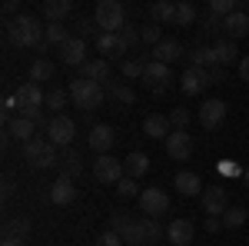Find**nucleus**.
I'll return each mask as SVG.
<instances>
[{
    "instance_id": "obj_6",
    "label": "nucleus",
    "mask_w": 249,
    "mask_h": 246,
    "mask_svg": "<svg viewBox=\"0 0 249 246\" xmlns=\"http://www.w3.org/2000/svg\"><path fill=\"white\" fill-rule=\"evenodd\" d=\"M163 233H166V229L160 227L156 220L143 216V220H133V223H130V229L123 233V243L126 246H150V243H156Z\"/></svg>"
},
{
    "instance_id": "obj_53",
    "label": "nucleus",
    "mask_w": 249,
    "mask_h": 246,
    "mask_svg": "<svg viewBox=\"0 0 249 246\" xmlns=\"http://www.w3.org/2000/svg\"><path fill=\"white\" fill-rule=\"evenodd\" d=\"M10 193H14V180L7 176V180H3V196H10Z\"/></svg>"
},
{
    "instance_id": "obj_54",
    "label": "nucleus",
    "mask_w": 249,
    "mask_h": 246,
    "mask_svg": "<svg viewBox=\"0 0 249 246\" xmlns=\"http://www.w3.org/2000/svg\"><path fill=\"white\" fill-rule=\"evenodd\" d=\"M0 246H23V243H14V240H3Z\"/></svg>"
},
{
    "instance_id": "obj_42",
    "label": "nucleus",
    "mask_w": 249,
    "mask_h": 246,
    "mask_svg": "<svg viewBox=\"0 0 249 246\" xmlns=\"http://www.w3.org/2000/svg\"><path fill=\"white\" fill-rule=\"evenodd\" d=\"M116 193H120V196H123V200H140V193H143V189H136V180H130V176H123V180H120V183H116Z\"/></svg>"
},
{
    "instance_id": "obj_52",
    "label": "nucleus",
    "mask_w": 249,
    "mask_h": 246,
    "mask_svg": "<svg viewBox=\"0 0 249 246\" xmlns=\"http://www.w3.org/2000/svg\"><path fill=\"white\" fill-rule=\"evenodd\" d=\"M3 14H7V17H14V14H17V3H14V0H7V3H3ZM20 17V14H17Z\"/></svg>"
},
{
    "instance_id": "obj_14",
    "label": "nucleus",
    "mask_w": 249,
    "mask_h": 246,
    "mask_svg": "<svg viewBox=\"0 0 249 246\" xmlns=\"http://www.w3.org/2000/svg\"><path fill=\"white\" fill-rule=\"evenodd\" d=\"M143 83L150 87V90H166V83H170V67L166 63H160V60H146V67H143Z\"/></svg>"
},
{
    "instance_id": "obj_16",
    "label": "nucleus",
    "mask_w": 249,
    "mask_h": 246,
    "mask_svg": "<svg viewBox=\"0 0 249 246\" xmlns=\"http://www.w3.org/2000/svg\"><path fill=\"white\" fill-rule=\"evenodd\" d=\"M223 120H226V103H223V100H206V103L199 107V123H203L206 130L223 127Z\"/></svg>"
},
{
    "instance_id": "obj_45",
    "label": "nucleus",
    "mask_w": 249,
    "mask_h": 246,
    "mask_svg": "<svg viewBox=\"0 0 249 246\" xmlns=\"http://www.w3.org/2000/svg\"><path fill=\"white\" fill-rule=\"evenodd\" d=\"M96 246H123V236L113 233V229H103V233L96 236Z\"/></svg>"
},
{
    "instance_id": "obj_17",
    "label": "nucleus",
    "mask_w": 249,
    "mask_h": 246,
    "mask_svg": "<svg viewBox=\"0 0 249 246\" xmlns=\"http://www.w3.org/2000/svg\"><path fill=\"white\" fill-rule=\"evenodd\" d=\"M77 200V187H73V180L70 176H57L53 183H50V203H57V207H70Z\"/></svg>"
},
{
    "instance_id": "obj_15",
    "label": "nucleus",
    "mask_w": 249,
    "mask_h": 246,
    "mask_svg": "<svg viewBox=\"0 0 249 246\" xmlns=\"http://www.w3.org/2000/svg\"><path fill=\"white\" fill-rule=\"evenodd\" d=\"M60 60H63L67 67H83V63H87V40H80L77 34H73V37L60 47Z\"/></svg>"
},
{
    "instance_id": "obj_36",
    "label": "nucleus",
    "mask_w": 249,
    "mask_h": 246,
    "mask_svg": "<svg viewBox=\"0 0 249 246\" xmlns=\"http://www.w3.org/2000/svg\"><path fill=\"white\" fill-rule=\"evenodd\" d=\"M219 220H223V227H226V229H236V227H243V223L249 220V209H243V207H230L226 213H223V216H219Z\"/></svg>"
},
{
    "instance_id": "obj_57",
    "label": "nucleus",
    "mask_w": 249,
    "mask_h": 246,
    "mask_svg": "<svg viewBox=\"0 0 249 246\" xmlns=\"http://www.w3.org/2000/svg\"><path fill=\"white\" fill-rule=\"evenodd\" d=\"M246 209H249V207H246Z\"/></svg>"
},
{
    "instance_id": "obj_32",
    "label": "nucleus",
    "mask_w": 249,
    "mask_h": 246,
    "mask_svg": "<svg viewBox=\"0 0 249 246\" xmlns=\"http://www.w3.org/2000/svg\"><path fill=\"white\" fill-rule=\"evenodd\" d=\"M150 17H153V23H173V20H176V3L160 0V3L150 7Z\"/></svg>"
},
{
    "instance_id": "obj_25",
    "label": "nucleus",
    "mask_w": 249,
    "mask_h": 246,
    "mask_svg": "<svg viewBox=\"0 0 249 246\" xmlns=\"http://www.w3.org/2000/svg\"><path fill=\"white\" fill-rule=\"evenodd\" d=\"M183 57V43L179 40H163L160 47H153V54H150V60H160V63H176V60Z\"/></svg>"
},
{
    "instance_id": "obj_4",
    "label": "nucleus",
    "mask_w": 249,
    "mask_h": 246,
    "mask_svg": "<svg viewBox=\"0 0 249 246\" xmlns=\"http://www.w3.org/2000/svg\"><path fill=\"white\" fill-rule=\"evenodd\" d=\"M70 96H73V103H77L80 110L93 114L96 107L103 103L107 90H103V83H93V80H83V76H77V80L70 83Z\"/></svg>"
},
{
    "instance_id": "obj_41",
    "label": "nucleus",
    "mask_w": 249,
    "mask_h": 246,
    "mask_svg": "<svg viewBox=\"0 0 249 246\" xmlns=\"http://www.w3.org/2000/svg\"><path fill=\"white\" fill-rule=\"evenodd\" d=\"M140 40H143V43H150V47H160V43H163V27H160V23L143 27V30H140Z\"/></svg>"
},
{
    "instance_id": "obj_49",
    "label": "nucleus",
    "mask_w": 249,
    "mask_h": 246,
    "mask_svg": "<svg viewBox=\"0 0 249 246\" xmlns=\"http://www.w3.org/2000/svg\"><path fill=\"white\" fill-rule=\"evenodd\" d=\"M239 80H246V83H249V54L239 60Z\"/></svg>"
},
{
    "instance_id": "obj_56",
    "label": "nucleus",
    "mask_w": 249,
    "mask_h": 246,
    "mask_svg": "<svg viewBox=\"0 0 249 246\" xmlns=\"http://www.w3.org/2000/svg\"><path fill=\"white\" fill-rule=\"evenodd\" d=\"M47 246H53V243H47Z\"/></svg>"
},
{
    "instance_id": "obj_35",
    "label": "nucleus",
    "mask_w": 249,
    "mask_h": 246,
    "mask_svg": "<svg viewBox=\"0 0 249 246\" xmlns=\"http://www.w3.org/2000/svg\"><path fill=\"white\" fill-rule=\"evenodd\" d=\"M103 90H107V96H113V100H120V103H133V90H130V87H123L120 80H107V83H103Z\"/></svg>"
},
{
    "instance_id": "obj_44",
    "label": "nucleus",
    "mask_w": 249,
    "mask_h": 246,
    "mask_svg": "<svg viewBox=\"0 0 249 246\" xmlns=\"http://www.w3.org/2000/svg\"><path fill=\"white\" fill-rule=\"evenodd\" d=\"M170 123L176 127V130H186V123H190V110H186V107H176V110L170 114Z\"/></svg>"
},
{
    "instance_id": "obj_18",
    "label": "nucleus",
    "mask_w": 249,
    "mask_h": 246,
    "mask_svg": "<svg viewBox=\"0 0 249 246\" xmlns=\"http://www.w3.org/2000/svg\"><path fill=\"white\" fill-rule=\"evenodd\" d=\"M70 37H73V34H70L63 23H47V30H43V43L37 47V54H47L50 47H57V50H60Z\"/></svg>"
},
{
    "instance_id": "obj_39",
    "label": "nucleus",
    "mask_w": 249,
    "mask_h": 246,
    "mask_svg": "<svg viewBox=\"0 0 249 246\" xmlns=\"http://www.w3.org/2000/svg\"><path fill=\"white\" fill-rule=\"evenodd\" d=\"M67 100H70V90H50V94H47V110H53V114H63V107H67Z\"/></svg>"
},
{
    "instance_id": "obj_40",
    "label": "nucleus",
    "mask_w": 249,
    "mask_h": 246,
    "mask_svg": "<svg viewBox=\"0 0 249 246\" xmlns=\"http://www.w3.org/2000/svg\"><path fill=\"white\" fill-rule=\"evenodd\" d=\"M143 67H146V60H123L120 74L123 80H143Z\"/></svg>"
},
{
    "instance_id": "obj_7",
    "label": "nucleus",
    "mask_w": 249,
    "mask_h": 246,
    "mask_svg": "<svg viewBox=\"0 0 249 246\" xmlns=\"http://www.w3.org/2000/svg\"><path fill=\"white\" fill-rule=\"evenodd\" d=\"M73 136H77V123L70 120V116H53L50 120V127H47V140L53 143V147H63V150H70L73 147Z\"/></svg>"
},
{
    "instance_id": "obj_5",
    "label": "nucleus",
    "mask_w": 249,
    "mask_h": 246,
    "mask_svg": "<svg viewBox=\"0 0 249 246\" xmlns=\"http://www.w3.org/2000/svg\"><path fill=\"white\" fill-rule=\"evenodd\" d=\"M14 100H17V116H37L47 107V94L40 90V83H30V80L14 90Z\"/></svg>"
},
{
    "instance_id": "obj_43",
    "label": "nucleus",
    "mask_w": 249,
    "mask_h": 246,
    "mask_svg": "<svg viewBox=\"0 0 249 246\" xmlns=\"http://www.w3.org/2000/svg\"><path fill=\"white\" fill-rule=\"evenodd\" d=\"M130 223H133V220H130L126 213H110V229H113V233H120V236L130 229Z\"/></svg>"
},
{
    "instance_id": "obj_37",
    "label": "nucleus",
    "mask_w": 249,
    "mask_h": 246,
    "mask_svg": "<svg viewBox=\"0 0 249 246\" xmlns=\"http://www.w3.org/2000/svg\"><path fill=\"white\" fill-rule=\"evenodd\" d=\"M236 10H243L236 0H210V14H213V17H219V20H226L230 14H236Z\"/></svg>"
},
{
    "instance_id": "obj_24",
    "label": "nucleus",
    "mask_w": 249,
    "mask_h": 246,
    "mask_svg": "<svg viewBox=\"0 0 249 246\" xmlns=\"http://www.w3.org/2000/svg\"><path fill=\"white\" fill-rule=\"evenodd\" d=\"M96 50L103 54V57H123L126 54V47H123V40H120V34H96Z\"/></svg>"
},
{
    "instance_id": "obj_46",
    "label": "nucleus",
    "mask_w": 249,
    "mask_h": 246,
    "mask_svg": "<svg viewBox=\"0 0 249 246\" xmlns=\"http://www.w3.org/2000/svg\"><path fill=\"white\" fill-rule=\"evenodd\" d=\"M87 34H100V27H96V20L90 17V20H77V37L83 40Z\"/></svg>"
},
{
    "instance_id": "obj_38",
    "label": "nucleus",
    "mask_w": 249,
    "mask_h": 246,
    "mask_svg": "<svg viewBox=\"0 0 249 246\" xmlns=\"http://www.w3.org/2000/svg\"><path fill=\"white\" fill-rule=\"evenodd\" d=\"M193 20H196V7H193L190 0H179V3H176V20H173V23H176V27H190Z\"/></svg>"
},
{
    "instance_id": "obj_20",
    "label": "nucleus",
    "mask_w": 249,
    "mask_h": 246,
    "mask_svg": "<svg viewBox=\"0 0 249 246\" xmlns=\"http://www.w3.org/2000/svg\"><path fill=\"white\" fill-rule=\"evenodd\" d=\"M223 34H226V40H236L246 37L249 34V14H243V10H236V14H230V17L223 20Z\"/></svg>"
},
{
    "instance_id": "obj_48",
    "label": "nucleus",
    "mask_w": 249,
    "mask_h": 246,
    "mask_svg": "<svg viewBox=\"0 0 249 246\" xmlns=\"http://www.w3.org/2000/svg\"><path fill=\"white\" fill-rule=\"evenodd\" d=\"M223 80H226V70H223V67H213L210 70V83H223Z\"/></svg>"
},
{
    "instance_id": "obj_51",
    "label": "nucleus",
    "mask_w": 249,
    "mask_h": 246,
    "mask_svg": "<svg viewBox=\"0 0 249 246\" xmlns=\"http://www.w3.org/2000/svg\"><path fill=\"white\" fill-rule=\"evenodd\" d=\"M219 227H223V220H219V216H206V233H216Z\"/></svg>"
},
{
    "instance_id": "obj_29",
    "label": "nucleus",
    "mask_w": 249,
    "mask_h": 246,
    "mask_svg": "<svg viewBox=\"0 0 249 246\" xmlns=\"http://www.w3.org/2000/svg\"><path fill=\"white\" fill-rule=\"evenodd\" d=\"M60 176H70V180H77L80 170H83V160H80V153L77 150H63L60 153Z\"/></svg>"
},
{
    "instance_id": "obj_21",
    "label": "nucleus",
    "mask_w": 249,
    "mask_h": 246,
    "mask_svg": "<svg viewBox=\"0 0 249 246\" xmlns=\"http://www.w3.org/2000/svg\"><path fill=\"white\" fill-rule=\"evenodd\" d=\"M193 233H196L193 220H173L170 227H166V240H170L173 246H190Z\"/></svg>"
},
{
    "instance_id": "obj_1",
    "label": "nucleus",
    "mask_w": 249,
    "mask_h": 246,
    "mask_svg": "<svg viewBox=\"0 0 249 246\" xmlns=\"http://www.w3.org/2000/svg\"><path fill=\"white\" fill-rule=\"evenodd\" d=\"M43 23H40L34 14H20V17L7 20V40L14 43V47H20V50H27V47H34L37 50L40 43H43Z\"/></svg>"
},
{
    "instance_id": "obj_28",
    "label": "nucleus",
    "mask_w": 249,
    "mask_h": 246,
    "mask_svg": "<svg viewBox=\"0 0 249 246\" xmlns=\"http://www.w3.org/2000/svg\"><path fill=\"white\" fill-rule=\"evenodd\" d=\"M143 130H146V136H150V140H166V136H170V120H166V116H160V114H150L146 116V120H143Z\"/></svg>"
},
{
    "instance_id": "obj_19",
    "label": "nucleus",
    "mask_w": 249,
    "mask_h": 246,
    "mask_svg": "<svg viewBox=\"0 0 249 246\" xmlns=\"http://www.w3.org/2000/svg\"><path fill=\"white\" fill-rule=\"evenodd\" d=\"M173 187L179 189V196H203V180H199V173H193V170H179L176 180H173Z\"/></svg>"
},
{
    "instance_id": "obj_10",
    "label": "nucleus",
    "mask_w": 249,
    "mask_h": 246,
    "mask_svg": "<svg viewBox=\"0 0 249 246\" xmlns=\"http://www.w3.org/2000/svg\"><path fill=\"white\" fill-rule=\"evenodd\" d=\"M140 209H143L150 220H156V216H163V213L170 209V196H166L160 187H146L143 193H140Z\"/></svg>"
},
{
    "instance_id": "obj_11",
    "label": "nucleus",
    "mask_w": 249,
    "mask_h": 246,
    "mask_svg": "<svg viewBox=\"0 0 249 246\" xmlns=\"http://www.w3.org/2000/svg\"><path fill=\"white\" fill-rule=\"evenodd\" d=\"M206 87H210V70H203V67H186L179 74V90L186 96H199Z\"/></svg>"
},
{
    "instance_id": "obj_34",
    "label": "nucleus",
    "mask_w": 249,
    "mask_h": 246,
    "mask_svg": "<svg viewBox=\"0 0 249 246\" xmlns=\"http://www.w3.org/2000/svg\"><path fill=\"white\" fill-rule=\"evenodd\" d=\"M190 67H203V70H213V67H216L213 47H196V50L190 54Z\"/></svg>"
},
{
    "instance_id": "obj_12",
    "label": "nucleus",
    "mask_w": 249,
    "mask_h": 246,
    "mask_svg": "<svg viewBox=\"0 0 249 246\" xmlns=\"http://www.w3.org/2000/svg\"><path fill=\"white\" fill-rule=\"evenodd\" d=\"M87 143H90V150H93L96 156L110 153V147L116 143L113 127H110V123H96V127H90V133H87Z\"/></svg>"
},
{
    "instance_id": "obj_3",
    "label": "nucleus",
    "mask_w": 249,
    "mask_h": 246,
    "mask_svg": "<svg viewBox=\"0 0 249 246\" xmlns=\"http://www.w3.org/2000/svg\"><path fill=\"white\" fill-rule=\"evenodd\" d=\"M60 147H53L47 136H34L27 147H23V160L34 167V170H47V167H57L60 163Z\"/></svg>"
},
{
    "instance_id": "obj_30",
    "label": "nucleus",
    "mask_w": 249,
    "mask_h": 246,
    "mask_svg": "<svg viewBox=\"0 0 249 246\" xmlns=\"http://www.w3.org/2000/svg\"><path fill=\"white\" fill-rule=\"evenodd\" d=\"M123 170H126V176H130V180H136V176H143V173L150 170V156H146V153H130V156H126V160H123Z\"/></svg>"
},
{
    "instance_id": "obj_55",
    "label": "nucleus",
    "mask_w": 249,
    "mask_h": 246,
    "mask_svg": "<svg viewBox=\"0 0 249 246\" xmlns=\"http://www.w3.org/2000/svg\"><path fill=\"white\" fill-rule=\"evenodd\" d=\"M243 180H246V187H249V170H246V173H243Z\"/></svg>"
},
{
    "instance_id": "obj_2",
    "label": "nucleus",
    "mask_w": 249,
    "mask_h": 246,
    "mask_svg": "<svg viewBox=\"0 0 249 246\" xmlns=\"http://www.w3.org/2000/svg\"><path fill=\"white\" fill-rule=\"evenodd\" d=\"M93 20L100 27V34H120L126 27V7L120 0H100L93 10Z\"/></svg>"
},
{
    "instance_id": "obj_8",
    "label": "nucleus",
    "mask_w": 249,
    "mask_h": 246,
    "mask_svg": "<svg viewBox=\"0 0 249 246\" xmlns=\"http://www.w3.org/2000/svg\"><path fill=\"white\" fill-rule=\"evenodd\" d=\"M93 176L100 180V183H120L123 176H126V170H123V160H116V156H110V153H103V156H96L93 160Z\"/></svg>"
},
{
    "instance_id": "obj_47",
    "label": "nucleus",
    "mask_w": 249,
    "mask_h": 246,
    "mask_svg": "<svg viewBox=\"0 0 249 246\" xmlns=\"http://www.w3.org/2000/svg\"><path fill=\"white\" fill-rule=\"evenodd\" d=\"M120 40H123V47L130 50L133 43H140V34H136L133 27H123V30H120Z\"/></svg>"
},
{
    "instance_id": "obj_22",
    "label": "nucleus",
    "mask_w": 249,
    "mask_h": 246,
    "mask_svg": "<svg viewBox=\"0 0 249 246\" xmlns=\"http://www.w3.org/2000/svg\"><path fill=\"white\" fill-rule=\"evenodd\" d=\"M27 236H30V220H27V216H10V220H3V240L27 243Z\"/></svg>"
},
{
    "instance_id": "obj_13",
    "label": "nucleus",
    "mask_w": 249,
    "mask_h": 246,
    "mask_svg": "<svg viewBox=\"0 0 249 246\" xmlns=\"http://www.w3.org/2000/svg\"><path fill=\"white\" fill-rule=\"evenodd\" d=\"M166 156L170 160H190L193 156V136L186 130H173L166 136Z\"/></svg>"
},
{
    "instance_id": "obj_31",
    "label": "nucleus",
    "mask_w": 249,
    "mask_h": 246,
    "mask_svg": "<svg viewBox=\"0 0 249 246\" xmlns=\"http://www.w3.org/2000/svg\"><path fill=\"white\" fill-rule=\"evenodd\" d=\"M213 57H216V67H230V63H236V43L232 40H219L216 47H213Z\"/></svg>"
},
{
    "instance_id": "obj_23",
    "label": "nucleus",
    "mask_w": 249,
    "mask_h": 246,
    "mask_svg": "<svg viewBox=\"0 0 249 246\" xmlns=\"http://www.w3.org/2000/svg\"><path fill=\"white\" fill-rule=\"evenodd\" d=\"M7 133H10L14 140H20V143L27 147V143H30L34 136H37V123H34L30 116H14V123L7 127Z\"/></svg>"
},
{
    "instance_id": "obj_26",
    "label": "nucleus",
    "mask_w": 249,
    "mask_h": 246,
    "mask_svg": "<svg viewBox=\"0 0 249 246\" xmlns=\"http://www.w3.org/2000/svg\"><path fill=\"white\" fill-rule=\"evenodd\" d=\"M80 76L83 80H93V83H107L110 80V63L107 60H87L80 67Z\"/></svg>"
},
{
    "instance_id": "obj_50",
    "label": "nucleus",
    "mask_w": 249,
    "mask_h": 246,
    "mask_svg": "<svg viewBox=\"0 0 249 246\" xmlns=\"http://www.w3.org/2000/svg\"><path fill=\"white\" fill-rule=\"evenodd\" d=\"M206 30L219 34V30H223V20H219V17H213V14H210V20H206Z\"/></svg>"
},
{
    "instance_id": "obj_27",
    "label": "nucleus",
    "mask_w": 249,
    "mask_h": 246,
    "mask_svg": "<svg viewBox=\"0 0 249 246\" xmlns=\"http://www.w3.org/2000/svg\"><path fill=\"white\" fill-rule=\"evenodd\" d=\"M73 14V3L70 0H43V17L50 23H63V17Z\"/></svg>"
},
{
    "instance_id": "obj_9",
    "label": "nucleus",
    "mask_w": 249,
    "mask_h": 246,
    "mask_svg": "<svg viewBox=\"0 0 249 246\" xmlns=\"http://www.w3.org/2000/svg\"><path fill=\"white\" fill-rule=\"evenodd\" d=\"M203 213L206 216H223L226 209H230V196H226V187L223 183H210V187L203 189Z\"/></svg>"
},
{
    "instance_id": "obj_33",
    "label": "nucleus",
    "mask_w": 249,
    "mask_h": 246,
    "mask_svg": "<svg viewBox=\"0 0 249 246\" xmlns=\"http://www.w3.org/2000/svg\"><path fill=\"white\" fill-rule=\"evenodd\" d=\"M53 76V63L47 57H37L30 63V83H43V80H50Z\"/></svg>"
}]
</instances>
